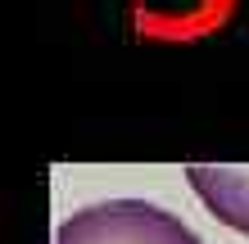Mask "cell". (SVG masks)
I'll use <instances>...</instances> for the list:
<instances>
[{
    "instance_id": "1",
    "label": "cell",
    "mask_w": 249,
    "mask_h": 244,
    "mask_svg": "<svg viewBox=\"0 0 249 244\" xmlns=\"http://www.w3.org/2000/svg\"><path fill=\"white\" fill-rule=\"evenodd\" d=\"M54 244H199V235L159 204L105 199L64 217Z\"/></svg>"
},
{
    "instance_id": "2",
    "label": "cell",
    "mask_w": 249,
    "mask_h": 244,
    "mask_svg": "<svg viewBox=\"0 0 249 244\" xmlns=\"http://www.w3.org/2000/svg\"><path fill=\"white\" fill-rule=\"evenodd\" d=\"M186 177H190V190L204 199V208H209L217 222H227L231 231L249 235V167L190 163Z\"/></svg>"
}]
</instances>
